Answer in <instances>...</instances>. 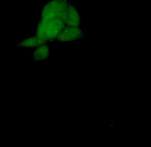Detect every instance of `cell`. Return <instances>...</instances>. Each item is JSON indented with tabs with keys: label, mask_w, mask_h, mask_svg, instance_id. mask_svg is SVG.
<instances>
[{
	"label": "cell",
	"mask_w": 151,
	"mask_h": 147,
	"mask_svg": "<svg viewBox=\"0 0 151 147\" xmlns=\"http://www.w3.org/2000/svg\"><path fill=\"white\" fill-rule=\"evenodd\" d=\"M72 2L71 0H47L41 6V15L38 19L49 21L60 19L64 21L66 10Z\"/></svg>",
	"instance_id": "obj_2"
},
{
	"label": "cell",
	"mask_w": 151,
	"mask_h": 147,
	"mask_svg": "<svg viewBox=\"0 0 151 147\" xmlns=\"http://www.w3.org/2000/svg\"><path fill=\"white\" fill-rule=\"evenodd\" d=\"M85 37L81 27L66 26L55 39V42L70 44L78 42Z\"/></svg>",
	"instance_id": "obj_3"
},
{
	"label": "cell",
	"mask_w": 151,
	"mask_h": 147,
	"mask_svg": "<svg viewBox=\"0 0 151 147\" xmlns=\"http://www.w3.org/2000/svg\"><path fill=\"white\" fill-rule=\"evenodd\" d=\"M66 27L64 22L60 19L49 21L38 19L34 34L50 43L55 42L57 37Z\"/></svg>",
	"instance_id": "obj_1"
},
{
	"label": "cell",
	"mask_w": 151,
	"mask_h": 147,
	"mask_svg": "<svg viewBox=\"0 0 151 147\" xmlns=\"http://www.w3.org/2000/svg\"><path fill=\"white\" fill-rule=\"evenodd\" d=\"M48 43L50 44V42L45 40L42 39L41 38H39L33 34L32 36H24L22 39H20L17 43V45L24 48L34 49L38 46Z\"/></svg>",
	"instance_id": "obj_5"
},
{
	"label": "cell",
	"mask_w": 151,
	"mask_h": 147,
	"mask_svg": "<svg viewBox=\"0 0 151 147\" xmlns=\"http://www.w3.org/2000/svg\"><path fill=\"white\" fill-rule=\"evenodd\" d=\"M32 50V59L35 62H42L49 60L50 57V43L38 46Z\"/></svg>",
	"instance_id": "obj_6"
},
{
	"label": "cell",
	"mask_w": 151,
	"mask_h": 147,
	"mask_svg": "<svg viewBox=\"0 0 151 147\" xmlns=\"http://www.w3.org/2000/svg\"><path fill=\"white\" fill-rule=\"evenodd\" d=\"M64 23L66 26L81 27V11L73 2L69 5L66 10Z\"/></svg>",
	"instance_id": "obj_4"
}]
</instances>
